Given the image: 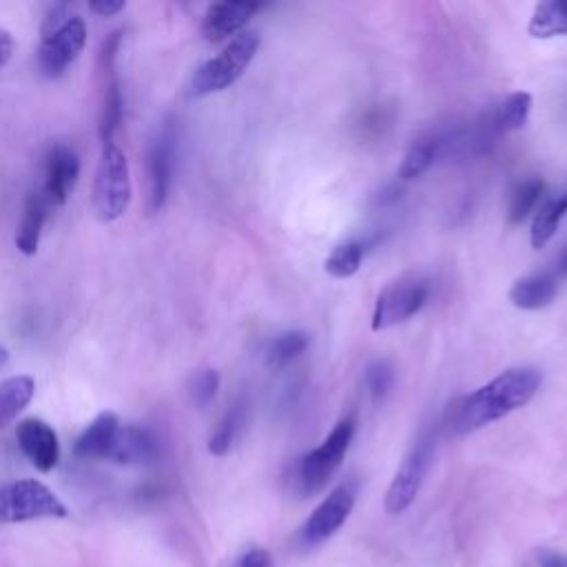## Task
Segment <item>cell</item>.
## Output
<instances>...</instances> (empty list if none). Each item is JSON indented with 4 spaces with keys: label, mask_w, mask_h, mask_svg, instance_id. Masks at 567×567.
<instances>
[{
    "label": "cell",
    "mask_w": 567,
    "mask_h": 567,
    "mask_svg": "<svg viewBox=\"0 0 567 567\" xmlns=\"http://www.w3.org/2000/svg\"><path fill=\"white\" fill-rule=\"evenodd\" d=\"M540 381V370L532 365L509 368L478 390L454 399L447 405L445 423L454 434L476 432L529 403Z\"/></svg>",
    "instance_id": "1"
},
{
    "label": "cell",
    "mask_w": 567,
    "mask_h": 567,
    "mask_svg": "<svg viewBox=\"0 0 567 567\" xmlns=\"http://www.w3.org/2000/svg\"><path fill=\"white\" fill-rule=\"evenodd\" d=\"M259 49V35L255 31L237 33L215 58L206 60L190 78L188 93L193 97H202L208 93H217L228 89L233 82L241 78V73L252 62Z\"/></svg>",
    "instance_id": "2"
},
{
    "label": "cell",
    "mask_w": 567,
    "mask_h": 567,
    "mask_svg": "<svg viewBox=\"0 0 567 567\" xmlns=\"http://www.w3.org/2000/svg\"><path fill=\"white\" fill-rule=\"evenodd\" d=\"M354 427H357L354 416H343L341 421H337L330 434L321 441V445H317L315 450L301 456L295 470V485L303 496L317 494L334 476V472L339 470L350 447Z\"/></svg>",
    "instance_id": "3"
},
{
    "label": "cell",
    "mask_w": 567,
    "mask_h": 567,
    "mask_svg": "<svg viewBox=\"0 0 567 567\" xmlns=\"http://www.w3.org/2000/svg\"><path fill=\"white\" fill-rule=\"evenodd\" d=\"M131 204V177L124 153L113 144H102L95 184H93V208L102 221L120 219Z\"/></svg>",
    "instance_id": "4"
},
{
    "label": "cell",
    "mask_w": 567,
    "mask_h": 567,
    "mask_svg": "<svg viewBox=\"0 0 567 567\" xmlns=\"http://www.w3.org/2000/svg\"><path fill=\"white\" fill-rule=\"evenodd\" d=\"M66 505L35 478H20L0 485V525L38 518H64Z\"/></svg>",
    "instance_id": "5"
},
{
    "label": "cell",
    "mask_w": 567,
    "mask_h": 567,
    "mask_svg": "<svg viewBox=\"0 0 567 567\" xmlns=\"http://www.w3.org/2000/svg\"><path fill=\"white\" fill-rule=\"evenodd\" d=\"M430 297L427 279L419 275H403L388 284L374 303L372 330H385L414 317Z\"/></svg>",
    "instance_id": "6"
},
{
    "label": "cell",
    "mask_w": 567,
    "mask_h": 567,
    "mask_svg": "<svg viewBox=\"0 0 567 567\" xmlns=\"http://www.w3.org/2000/svg\"><path fill=\"white\" fill-rule=\"evenodd\" d=\"M434 454V434L432 430H423L410 452L403 456L401 465L394 472V478L385 494V509L390 514H401L410 507L414 496L419 494L423 478L430 470Z\"/></svg>",
    "instance_id": "7"
},
{
    "label": "cell",
    "mask_w": 567,
    "mask_h": 567,
    "mask_svg": "<svg viewBox=\"0 0 567 567\" xmlns=\"http://www.w3.org/2000/svg\"><path fill=\"white\" fill-rule=\"evenodd\" d=\"M357 492L359 483L354 478L339 483L306 518V523L299 529V540L306 547H315L334 536L339 527L348 520L357 501Z\"/></svg>",
    "instance_id": "8"
},
{
    "label": "cell",
    "mask_w": 567,
    "mask_h": 567,
    "mask_svg": "<svg viewBox=\"0 0 567 567\" xmlns=\"http://www.w3.org/2000/svg\"><path fill=\"white\" fill-rule=\"evenodd\" d=\"M86 24L80 16H69L58 29L42 35L38 66L47 78H58L84 49Z\"/></svg>",
    "instance_id": "9"
},
{
    "label": "cell",
    "mask_w": 567,
    "mask_h": 567,
    "mask_svg": "<svg viewBox=\"0 0 567 567\" xmlns=\"http://www.w3.org/2000/svg\"><path fill=\"white\" fill-rule=\"evenodd\" d=\"M120 40L122 33L115 31L111 33L104 44H102V53H100V62H102V106H100V124H97V133L102 144L113 142V135L122 122V111H124V100H122V91H120V82L115 75V55L120 49Z\"/></svg>",
    "instance_id": "10"
},
{
    "label": "cell",
    "mask_w": 567,
    "mask_h": 567,
    "mask_svg": "<svg viewBox=\"0 0 567 567\" xmlns=\"http://www.w3.org/2000/svg\"><path fill=\"white\" fill-rule=\"evenodd\" d=\"M173 162H175V133L173 126H164L157 137L148 146L146 155V173H148V210L157 213L171 188L173 177Z\"/></svg>",
    "instance_id": "11"
},
{
    "label": "cell",
    "mask_w": 567,
    "mask_h": 567,
    "mask_svg": "<svg viewBox=\"0 0 567 567\" xmlns=\"http://www.w3.org/2000/svg\"><path fill=\"white\" fill-rule=\"evenodd\" d=\"M16 439L24 456L40 472H51L60 461V443L55 430L42 419H24L18 423Z\"/></svg>",
    "instance_id": "12"
},
{
    "label": "cell",
    "mask_w": 567,
    "mask_h": 567,
    "mask_svg": "<svg viewBox=\"0 0 567 567\" xmlns=\"http://www.w3.org/2000/svg\"><path fill=\"white\" fill-rule=\"evenodd\" d=\"M78 175H80L78 153L62 144L53 146L44 162V184L40 188L44 197L51 202V206L64 204V199L69 197V193L78 182Z\"/></svg>",
    "instance_id": "13"
},
{
    "label": "cell",
    "mask_w": 567,
    "mask_h": 567,
    "mask_svg": "<svg viewBox=\"0 0 567 567\" xmlns=\"http://www.w3.org/2000/svg\"><path fill=\"white\" fill-rule=\"evenodd\" d=\"M259 9L261 4L257 2H213L204 13L202 33L208 42H219L228 35H237Z\"/></svg>",
    "instance_id": "14"
},
{
    "label": "cell",
    "mask_w": 567,
    "mask_h": 567,
    "mask_svg": "<svg viewBox=\"0 0 567 567\" xmlns=\"http://www.w3.org/2000/svg\"><path fill=\"white\" fill-rule=\"evenodd\" d=\"M157 456L155 436L140 425H120L113 439V445L106 454V461L120 465H142L151 463Z\"/></svg>",
    "instance_id": "15"
},
{
    "label": "cell",
    "mask_w": 567,
    "mask_h": 567,
    "mask_svg": "<svg viewBox=\"0 0 567 567\" xmlns=\"http://www.w3.org/2000/svg\"><path fill=\"white\" fill-rule=\"evenodd\" d=\"M558 292V277L551 270L525 275L509 288V301L520 310H540L554 301Z\"/></svg>",
    "instance_id": "16"
},
{
    "label": "cell",
    "mask_w": 567,
    "mask_h": 567,
    "mask_svg": "<svg viewBox=\"0 0 567 567\" xmlns=\"http://www.w3.org/2000/svg\"><path fill=\"white\" fill-rule=\"evenodd\" d=\"M120 421L113 412H100L78 436L73 452L78 458H106Z\"/></svg>",
    "instance_id": "17"
},
{
    "label": "cell",
    "mask_w": 567,
    "mask_h": 567,
    "mask_svg": "<svg viewBox=\"0 0 567 567\" xmlns=\"http://www.w3.org/2000/svg\"><path fill=\"white\" fill-rule=\"evenodd\" d=\"M49 208H51V202L44 197L42 190H35L27 197L24 208H22V219H20L18 233H16V246L20 252L35 255Z\"/></svg>",
    "instance_id": "18"
},
{
    "label": "cell",
    "mask_w": 567,
    "mask_h": 567,
    "mask_svg": "<svg viewBox=\"0 0 567 567\" xmlns=\"http://www.w3.org/2000/svg\"><path fill=\"white\" fill-rule=\"evenodd\" d=\"M35 381L27 374L0 381V427L11 423L33 399Z\"/></svg>",
    "instance_id": "19"
},
{
    "label": "cell",
    "mask_w": 567,
    "mask_h": 567,
    "mask_svg": "<svg viewBox=\"0 0 567 567\" xmlns=\"http://www.w3.org/2000/svg\"><path fill=\"white\" fill-rule=\"evenodd\" d=\"M532 38L567 35V0H545L534 7L527 27Z\"/></svg>",
    "instance_id": "20"
},
{
    "label": "cell",
    "mask_w": 567,
    "mask_h": 567,
    "mask_svg": "<svg viewBox=\"0 0 567 567\" xmlns=\"http://www.w3.org/2000/svg\"><path fill=\"white\" fill-rule=\"evenodd\" d=\"M565 215H567V193L543 202L532 221V246L534 248L547 246L556 235L558 224L565 219Z\"/></svg>",
    "instance_id": "21"
},
{
    "label": "cell",
    "mask_w": 567,
    "mask_h": 567,
    "mask_svg": "<svg viewBox=\"0 0 567 567\" xmlns=\"http://www.w3.org/2000/svg\"><path fill=\"white\" fill-rule=\"evenodd\" d=\"M441 140L439 137H421L416 142H412V146L408 148V153L403 155L399 168H396V177L399 179H414L419 175H423L436 159L439 151H441Z\"/></svg>",
    "instance_id": "22"
},
{
    "label": "cell",
    "mask_w": 567,
    "mask_h": 567,
    "mask_svg": "<svg viewBox=\"0 0 567 567\" xmlns=\"http://www.w3.org/2000/svg\"><path fill=\"white\" fill-rule=\"evenodd\" d=\"M532 111V95L527 91H516L509 93L494 111L492 115V128L501 131V133H509V131H518Z\"/></svg>",
    "instance_id": "23"
},
{
    "label": "cell",
    "mask_w": 567,
    "mask_h": 567,
    "mask_svg": "<svg viewBox=\"0 0 567 567\" xmlns=\"http://www.w3.org/2000/svg\"><path fill=\"white\" fill-rule=\"evenodd\" d=\"M543 193H545V184L538 177H529V179L518 182L509 193L507 221L509 224H520L538 206Z\"/></svg>",
    "instance_id": "24"
},
{
    "label": "cell",
    "mask_w": 567,
    "mask_h": 567,
    "mask_svg": "<svg viewBox=\"0 0 567 567\" xmlns=\"http://www.w3.org/2000/svg\"><path fill=\"white\" fill-rule=\"evenodd\" d=\"M244 419H246V403L237 401L221 416L217 427L213 430V434L208 439V452L215 454V456H224L233 447V443H235V439H237V434H239V430L244 425Z\"/></svg>",
    "instance_id": "25"
},
{
    "label": "cell",
    "mask_w": 567,
    "mask_h": 567,
    "mask_svg": "<svg viewBox=\"0 0 567 567\" xmlns=\"http://www.w3.org/2000/svg\"><path fill=\"white\" fill-rule=\"evenodd\" d=\"M363 252H365V244L363 241H346L341 246H337L328 259L323 261V268L328 275L337 277V279H346V277H352L359 266H361V259H363Z\"/></svg>",
    "instance_id": "26"
},
{
    "label": "cell",
    "mask_w": 567,
    "mask_h": 567,
    "mask_svg": "<svg viewBox=\"0 0 567 567\" xmlns=\"http://www.w3.org/2000/svg\"><path fill=\"white\" fill-rule=\"evenodd\" d=\"M310 343V334L303 332V330H288V332H281L279 337H275L270 343H268V350H266V359L270 365L279 368V365H286L290 363L292 359H297Z\"/></svg>",
    "instance_id": "27"
},
{
    "label": "cell",
    "mask_w": 567,
    "mask_h": 567,
    "mask_svg": "<svg viewBox=\"0 0 567 567\" xmlns=\"http://www.w3.org/2000/svg\"><path fill=\"white\" fill-rule=\"evenodd\" d=\"M363 383H365V390L370 394L372 401H383L385 394L390 392L392 383H394V368L388 359H374L365 365V372H363Z\"/></svg>",
    "instance_id": "28"
},
{
    "label": "cell",
    "mask_w": 567,
    "mask_h": 567,
    "mask_svg": "<svg viewBox=\"0 0 567 567\" xmlns=\"http://www.w3.org/2000/svg\"><path fill=\"white\" fill-rule=\"evenodd\" d=\"M190 399L197 405H206L215 399L217 390H219V372L213 368L199 370L193 379H190Z\"/></svg>",
    "instance_id": "29"
},
{
    "label": "cell",
    "mask_w": 567,
    "mask_h": 567,
    "mask_svg": "<svg viewBox=\"0 0 567 567\" xmlns=\"http://www.w3.org/2000/svg\"><path fill=\"white\" fill-rule=\"evenodd\" d=\"M237 567H272V558L264 547H250L239 556Z\"/></svg>",
    "instance_id": "30"
},
{
    "label": "cell",
    "mask_w": 567,
    "mask_h": 567,
    "mask_svg": "<svg viewBox=\"0 0 567 567\" xmlns=\"http://www.w3.org/2000/svg\"><path fill=\"white\" fill-rule=\"evenodd\" d=\"M126 7V2L124 0H95V2H91L89 4V9L93 11V13H97V16H115L117 11H122Z\"/></svg>",
    "instance_id": "31"
},
{
    "label": "cell",
    "mask_w": 567,
    "mask_h": 567,
    "mask_svg": "<svg viewBox=\"0 0 567 567\" xmlns=\"http://www.w3.org/2000/svg\"><path fill=\"white\" fill-rule=\"evenodd\" d=\"M538 567H567V551H540Z\"/></svg>",
    "instance_id": "32"
},
{
    "label": "cell",
    "mask_w": 567,
    "mask_h": 567,
    "mask_svg": "<svg viewBox=\"0 0 567 567\" xmlns=\"http://www.w3.org/2000/svg\"><path fill=\"white\" fill-rule=\"evenodd\" d=\"M11 53H13V38L7 29L0 27V69L11 60Z\"/></svg>",
    "instance_id": "33"
},
{
    "label": "cell",
    "mask_w": 567,
    "mask_h": 567,
    "mask_svg": "<svg viewBox=\"0 0 567 567\" xmlns=\"http://www.w3.org/2000/svg\"><path fill=\"white\" fill-rule=\"evenodd\" d=\"M556 277H560V275H567V246H565V250L558 255V261H556V270H551Z\"/></svg>",
    "instance_id": "34"
},
{
    "label": "cell",
    "mask_w": 567,
    "mask_h": 567,
    "mask_svg": "<svg viewBox=\"0 0 567 567\" xmlns=\"http://www.w3.org/2000/svg\"><path fill=\"white\" fill-rule=\"evenodd\" d=\"M9 361V352L4 346H0V365H4Z\"/></svg>",
    "instance_id": "35"
}]
</instances>
